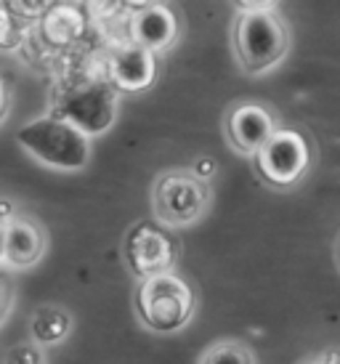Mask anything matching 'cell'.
<instances>
[{"label": "cell", "instance_id": "cell-14", "mask_svg": "<svg viewBox=\"0 0 340 364\" xmlns=\"http://www.w3.org/2000/svg\"><path fill=\"white\" fill-rule=\"evenodd\" d=\"M197 364H258V362H255V354H253V348L248 343L234 341V338H223V341H216V343L208 346L202 351Z\"/></svg>", "mask_w": 340, "mask_h": 364}, {"label": "cell", "instance_id": "cell-18", "mask_svg": "<svg viewBox=\"0 0 340 364\" xmlns=\"http://www.w3.org/2000/svg\"><path fill=\"white\" fill-rule=\"evenodd\" d=\"M48 9H51L48 3H11L9 6V11L14 16H16V14H19V16H46Z\"/></svg>", "mask_w": 340, "mask_h": 364}, {"label": "cell", "instance_id": "cell-13", "mask_svg": "<svg viewBox=\"0 0 340 364\" xmlns=\"http://www.w3.org/2000/svg\"><path fill=\"white\" fill-rule=\"evenodd\" d=\"M75 319L64 306L56 304H43L38 306L30 316V330H32V343L38 346H56L64 338H70Z\"/></svg>", "mask_w": 340, "mask_h": 364}, {"label": "cell", "instance_id": "cell-16", "mask_svg": "<svg viewBox=\"0 0 340 364\" xmlns=\"http://www.w3.org/2000/svg\"><path fill=\"white\" fill-rule=\"evenodd\" d=\"M21 30L16 27V19L9 9H0V48H14L19 43Z\"/></svg>", "mask_w": 340, "mask_h": 364}, {"label": "cell", "instance_id": "cell-22", "mask_svg": "<svg viewBox=\"0 0 340 364\" xmlns=\"http://www.w3.org/2000/svg\"><path fill=\"white\" fill-rule=\"evenodd\" d=\"M6 112H9V91H6V82L0 80V120L6 117Z\"/></svg>", "mask_w": 340, "mask_h": 364}, {"label": "cell", "instance_id": "cell-9", "mask_svg": "<svg viewBox=\"0 0 340 364\" xmlns=\"http://www.w3.org/2000/svg\"><path fill=\"white\" fill-rule=\"evenodd\" d=\"M130 43L152 53H162L173 48L181 35L179 14L168 3H141L128 16Z\"/></svg>", "mask_w": 340, "mask_h": 364}, {"label": "cell", "instance_id": "cell-1", "mask_svg": "<svg viewBox=\"0 0 340 364\" xmlns=\"http://www.w3.org/2000/svg\"><path fill=\"white\" fill-rule=\"evenodd\" d=\"M234 56L245 75H266L290 51V30L274 3H242L234 19Z\"/></svg>", "mask_w": 340, "mask_h": 364}, {"label": "cell", "instance_id": "cell-10", "mask_svg": "<svg viewBox=\"0 0 340 364\" xmlns=\"http://www.w3.org/2000/svg\"><path fill=\"white\" fill-rule=\"evenodd\" d=\"M107 80L120 93H141L157 80V53L122 43L107 59Z\"/></svg>", "mask_w": 340, "mask_h": 364}, {"label": "cell", "instance_id": "cell-15", "mask_svg": "<svg viewBox=\"0 0 340 364\" xmlns=\"http://www.w3.org/2000/svg\"><path fill=\"white\" fill-rule=\"evenodd\" d=\"M6 364H46V356L38 343H19L6 354Z\"/></svg>", "mask_w": 340, "mask_h": 364}, {"label": "cell", "instance_id": "cell-12", "mask_svg": "<svg viewBox=\"0 0 340 364\" xmlns=\"http://www.w3.org/2000/svg\"><path fill=\"white\" fill-rule=\"evenodd\" d=\"M41 32L46 43L53 48L72 46L85 35V14L78 6H67V3L51 6L41 21Z\"/></svg>", "mask_w": 340, "mask_h": 364}, {"label": "cell", "instance_id": "cell-20", "mask_svg": "<svg viewBox=\"0 0 340 364\" xmlns=\"http://www.w3.org/2000/svg\"><path fill=\"white\" fill-rule=\"evenodd\" d=\"M11 306H14V284L0 274V322L9 316Z\"/></svg>", "mask_w": 340, "mask_h": 364}, {"label": "cell", "instance_id": "cell-23", "mask_svg": "<svg viewBox=\"0 0 340 364\" xmlns=\"http://www.w3.org/2000/svg\"><path fill=\"white\" fill-rule=\"evenodd\" d=\"M6 261V223H0V263Z\"/></svg>", "mask_w": 340, "mask_h": 364}, {"label": "cell", "instance_id": "cell-24", "mask_svg": "<svg viewBox=\"0 0 340 364\" xmlns=\"http://www.w3.org/2000/svg\"><path fill=\"white\" fill-rule=\"evenodd\" d=\"M338 261H340V247H338Z\"/></svg>", "mask_w": 340, "mask_h": 364}, {"label": "cell", "instance_id": "cell-8", "mask_svg": "<svg viewBox=\"0 0 340 364\" xmlns=\"http://www.w3.org/2000/svg\"><path fill=\"white\" fill-rule=\"evenodd\" d=\"M277 131H280L277 112L258 102L234 104L223 117L226 144L231 152L242 154V157H255Z\"/></svg>", "mask_w": 340, "mask_h": 364}, {"label": "cell", "instance_id": "cell-2", "mask_svg": "<svg viewBox=\"0 0 340 364\" xmlns=\"http://www.w3.org/2000/svg\"><path fill=\"white\" fill-rule=\"evenodd\" d=\"M133 304L139 322L149 333L170 335L184 330L194 319L197 293L179 272H170L139 282Z\"/></svg>", "mask_w": 340, "mask_h": 364}, {"label": "cell", "instance_id": "cell-21", "mask_svg": "<svg viewBox=\"0 0 340 364\" xmlns=\"http://www.w3.org/2000/svg\"><path fill=\"white\" fill-rule=\"evenodd\" d=\"M11 218H16V210H14L11 200H0V223H9Z\"/></svg>", "mask_w": 340, "mask_h": 364}, {"label": "cell", "instance_id": "cell-4", "mask_svg": "<svg viewBox=\"0 0 340 364\" xmlns=\"http://www.w3.org/2000/svg\"><path fill=\"white\" fill-rule=\"evenodd\" d=\"M211 205L213 186L197 178L189 168L162 171L152 183V215L170 232L200 223Z\"/></svg>", "mask_w": 340, "mask_h": 364}, {"label": "cell", "instance_id": "cell-6", "mask_svg": "<svg viewBox=\"0 0 340 364\" xmlns=\"http://www.w3.org/2000/svg\"><path fill=\"white\" fill-rule=\"evenodd\" d=\"M255 173L271 189H292L306 178L314 160L311 141L298 128H280L255 157Z\"/></svg>", "mask_w": 340, "mask_h": 364}, {"label": "cell", "instance_id": "cell-11", "mask_svg": "<svg viewBox=\"0 0 340 364\" xmlns=\"http://www.w3.org/2000/svg\"><path fill=\"white\" fill-rule=\"evenodd\" d=\"M46 253V232L35 218L16 215L6 223V263L14 269L35 266Z\"/></svg>", "mask_w": 340, "mask_h": 364}, {"label": "cell", "instance_id": "cell-17", "mask_svg": "<svg viewBox=\"0 0 340 364\" xmlns=\"http://www.w3.org/2000/svg\"><path fill=\"white\" fill-rule=\"evenodd\" d=\"M197 178H202V181H208L211 183V178L216 176V171H218V165H216V160L213 157H208V154H200L197 160L191 162V168H189Z\"/></svg>", "mask_w": 340, "mask_h": 364}, {"label": "cell", "instance_id": "cell-3", "mask_svg": "<svg viewBox=\"0 0 340 364\" xmlns=\"http://www.w3.org/2000/svg\"><path fill=\"white\" fill-rule=\"evenodd\" d=\"M16 141L24 152L53 171L78 173L90 162V139L56 114H43L21 125Z\"/></svg>", "mask_w": 340, "mask_h": 364}, {"label": "cell", "instance_id": "cell-19", "mask_svg": "<svg viewBox=\"0 0 340 364\" xmlns=\"http://www.w3.org/2000/svg\"><path fill=\"white\" fill-rule=\"evenodd\" d=\"M300 364H340V346L322 348L317 354H311L309 359H303Z\"/></svg>", "mask_w": 340, "mask_h": 364}, {"label": "cell", "instance_id": "cell-5", "mask_svg": "<svg viewBox=\"0 0 340 364\" xmlns=\"http://www.w3.org/2000/svg\"><path fill=\"white\" fill-rule=\"evenodd\" d=\"M117 109H120V91L107 77H90L64 88L56 96L51 114L75 125L88 139H96L115 125Z\"/></svg>", "mask_w": 340, "mask_h": 364}, {"label": "cell", "instance_id": "cell-7", "mask_svg": "<svg viewBox=\"0 0 340 364\" xmlns=\"http://www.w3.org/2000/svg\"><path fill=\"white\" fill-rule=\"evenodd\" d=\"M122 253H125L130 274L144 282L152 277L176 272L181 245L179 237L157 221H139L125 237Z\"/></svg>", "mask_w": 340, "mask_h": 364}]
</instances>
